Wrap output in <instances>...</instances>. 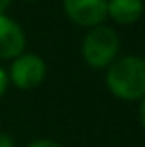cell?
Instances as JSON below:
<instances>
[{
    "label": "cell",
    "mask_w": 145,
    "mask_h": 147,
    "mask_svg": "<svg viewBox=\"0 0 145 147\" xmlns=\"http://www.w3.org/2000/svg\"><path fill=\"white\" fill-rule=\"evenodd\" d=\"M11 4H13V0H0V15L7 13V9L11 7Z\"/></svg>",
    "instance_id": "11"
},
{
    "label": "cell",
    "mask_w": 145,
    "mask_h": 147,
    "mask_svg": "<svg viewBox=\"0 0 145 147\" xmlns=\"http://www.w3.org/2000/svg\"><path fill=\"white\" fill-rule=\"evenodd\" d=\"M104 82L113 97L142 100L145 97V60L134 54L115 58L106 67Z\"/></svg>",
    "instance_id": "1"
},
{
    "label": "cell",
    "mask_w": 145,
    "mask_h": 147,
    "mask_svg": "<svg viewBox=\"0 0 145 147\" xmlns=\"http://www.w3.org/2000/svg\"><path fill=\"white\" fill-rule=\"evenodd\" d=\"M63 13L82 28H95L108 19V0H63Z\"/></svg>",
    "instance_id": "4"
},
{
    "label": "cell",
    "mask_w": 145,
    "mask_h": 147,
    "mask_svg": "<svg viewBox=\"0 0 145 147\" xmlns=\"http://www.w3.org/2000/svg\"><path fill=\"white\" fill-rule=\"evenodd\" d=\"M26 49L24 28L7 13L0 15V60L11 61Z\"/></svg>",
    "instance_id": "5"
},
{
    "label": "cell",
    "mask_w": 145,
    "mask_h": 147,
    "mask_svg": "<svg viewBox=\"0 0 145 147\" xmlns=\"http://www.w3.org/2000/svg\"><path fill=\"white\" fill-rule=\"evenodd\" d=\"M47 76V61L36 52H22L11 60L7 69L9 84L21 91H32L43 84Z\"/></svg>",
    "instance_id": "3"
},
{
    "label": "cell",
    "mask_w": 145,
    "mask_h": 147,
    "mask_svg": "<svg viewBox=\"0 0 145 147\" xmlns=\"http://www.w3.org/2000/svg\"><path fill=\"white\" fill-rule=\"evenodd\" d=\"M9 88V78H7V71L0 65V99L4 97V93L7 91Z\"/></svg>",
    "instance_id": "8"
},
{
    "label": "cell",
    "mask_w": 145,
    "mask_h": 147,
    "mask_svg": "<svg viewBox=\"0 0 145 147\" xmlns=\"http://www.w3.org/2000/svg\"><path fill=\"white\" fill-rule=\"evenodd\" d=\"M138 117H140V123L145 129V97L142 99V104H140V110H138Z\"/></svg>",
    "instance_id": "10"
},
{
    "label": "cell",
    "mask_w": 145,
    "mask_h": 147,
    "mask_svg": "<svg viewBox=\"0 0 145 147\" xmlns=\"http://www.w3.org/2000/svg\"><path fill=\"white\" fill-rule=\"evenodd\" d=\"M26 147H63V145L58 144V142H54V140H48V138H39V140L30 142Z\"/></svg>",
    "instance_id": "7"
},
{
    "label": "cell",
    "mask_w": 145,
    "mask_h": 147,
    "mask_svg": "<svg viewBox=\"0 0 145 147\" xmlns=\"http://www.w3.org/2000/svg\"><path fill=\"white\" fill-rule=\"evenodd\" d=\"M121 49L119 36L113 28L99 24L89 28L82 39V58L91 69H106L117 58Z\"/></svg>",
    "instance_id": "2"
},
{
    "label": "cell",
    "mask_w": 145,
    "mask_h": 147,
    "mask_svg": "<svg viewBox=\"0 0 145 147\" xmlns=\"http://www.w3.org/2000/svg\"><path fill=\"white\" fill-rule=\"evenodd\" d=\"M143 15V0H108V19L117 24H134Z\"/></svg>",
    "instance_id": "6"
},
{
    "label": "cell",
    "mask_w": 145,
    "mask_h": 147,
    "mask_svg": "<svg viewBox=\"0 0 145 147\" xmlns=\"http://www.w3.org/2000/svg\"><path fill=\"white\" fill-rule=\"evenodd\" d=\"M0 147H15V140L7 132H0Z\"/></svg>",
    "instance_id": "9"
},
{
    "label": "cell",
    "mask_w": 145,
    "mask_h": 147,
    "mask_svg": "<svg viewBox=\"0 0 145 147\" xmlns=\"http://www.w3.org/2000/svg\"><path fill=\"white\" fill-rule=\"evenodd\" d=\"M22 2H34V0H22Z\"/></svg>",
    "instance_id": "12"
}]
</instances>
